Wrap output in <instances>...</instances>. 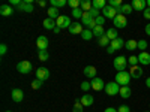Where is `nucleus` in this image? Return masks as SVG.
Listing matches in <instances>:
<instances>
[{
  "label": "nucleus",
  "instance_id": "26",
  "mask_svg": "<svg viewBox=\"0 0 150 112\" xmlns=\"http://www.w3.org/2000/svg\"><path fill=\"white\" fill-rule=\"evenodd\" d=\"M60 15H59V9L51 6V8H48V18H51V20H57Z\"/></svg>",
  "mask_w": 150,
  "mask_h": 112
},
{
  "label": "nucleus",
  "instance_id": "54",
  "mask_svg": "<svg viewBox=\"0 0 150 112\" xmlns=\"http://www.w3.org/2000/svg\"><path fill=\"white\" fill-rule=\"evenodd\" d=\"M5 112H12V111H5Z\"/></svg>",
  "mask_w": 150,
  "mask_h": 112
},
{
  "label": "nucleus",
  "instance_id": "12",
  "mask_svg": "<svg viewBox=\"0 0 150 112\" xmlns=\"http://www.w3.org/2000/svg\"><path fill=\"white\" fill-rule=\"evenodd\" d=\"M36 78L38 79H42V81L48 79L50 78V70L47 67H38L36 69Z\"/></svg>",
  "mask_w": 150,
  "mask_h": 112
},
{
  "label": "nucleus",
  "instance_id": "46",
  "mask_svg": "<svg viewBox=\"0 0 150 112\" xmlns=\"http://www.w3.org/2000/svg\"><path fill=\"white\" fill-rule=\"evenodd\" d=\"M143 17H144L146 20H150V8H146V9H144V12H143Z\"/></svg>",
  "mask_w": 150,
  "mask_h": 112
},
{
  "label": "nucleus",
  "instance_id": "47",
  "mask_svg": "<svg viewBox=\"0 0 150 112\" xmlns=\"http://www.w3.org/2000/svg\"><path fill=\"white\" fill-rule=\"evenodd\" d=\"M38 5H39L41 8H45V6H47V0H39V2H38Z\"/></svg>",
  "mask_w": 150,
  "mask_h": 112
},
{
  "label": "nucleus",
  "instance_id": "3",
  "mask_svg": "<svg viewBox=\"0 0 150 112\" xmlns=\"http://www.w3.org/2000/svg\"><path fill=\"white\" fill-rule=\"evenodd\" d=\"M112 24H114V29H125L128 26V18L123 14H117V17L112 20Z\"/></svg>",
  "mask_w": 150,
  "mask_h": 112
},
{
  "label": "nucleus",
  "instance_id": "6",
  "mask_svg": "<svg viewBox=\"0 0 150 112\" xmlns=\"http://www.w3.org/2000/svg\"><path fill=\"white\" fill-rule=\"evenodd\" d=\"M56 24H57V27L60 29H69L72 26V22H71V18L68 15H60L57 20H56Z\"/></svg>",
  "mask_w": 150,
  "mask_h": 112
},
{
  "label": "nucleus",
  "instance_id": "45",
  "mask_svg": "<svg viewBox=\"0 0 150 112\" xmlns=\"http://www.w3.org/2000/svg\"><path fill=\"white\" fill-rule=\"evenodd\" d=\"M8 52V46L5 45V43H2V45H0V54H2V55H5Z\"/></svg>",
  "mask_w": 150,
  "mask_h": 112
},
{
  "label": "nucleus",
  "instance_id": "39",
  "mask_svg": "<svg viewBox=\"0 0 150 112\" xmlns=\"http://www.w3.org/2000/svg\"><path fill=\"white\" fill-rule=\"evenodd\" d=\"M68 5H69L72 9H77V8H80V6H81V0H69Z\"/></svg>",
  "mask_w": 150,
  "mask_h": 112
},
{
  "label": "nucleus",
  "instance_id": "36",
  "mask_svg": "<svg viewBox=\"0 0 150 112\" xmlns=\"http://www.w3.org/2000/svg\"><path fill=\"white\" fill-rule=\"evenodd\" d=\"M83 14H84V12H83V9H81V8L72 9V17H74V18H81V17H83Z\"/></svg>",
  "mask_w": 150,
  "mask_h": 112
},
{
  "label": "nucleus",
  "instance_id": "51",
  "mask_svg": "<svg viewBox=\"0 0 150 112\" xmlns=\"http://www.w3.org/2000/svg\"><path fill=\"white\" fill-rule=\"evenodd\" d=\"M60 30H62V29H60V27H57V26H56V29H54V30H53V32H54V33H56V34H57V33H60Z\"/></svg>",
  "mask_w": 150,
  "mask_h": 112
},
{
  "label": "nucleus",
  "instance_id": "5",
  "mask_svg": "<svg viewBox=\"0 0 150 112\" xmlns=\"http://www.w3.org/2000/svg\"><path fill=\"white\" fill-rule=\"evenodd\" d=\"M119 91H120V85H119L116 81L105 84V93H107L108 96H116Z\"/></svg>",
  "mask_w": 150,
  "mask_h": 112
},
{
  "label": "nucleus",
  "instance_id": "27",
  "mask_svg": "<svg viewBox=\"0 0 150 112\" xmlns=\"http://www.w3.org/2000/svg\"><path fill=\"white\" fill-rule=\"evenodd\" d=\"M105 34H107V37H108L110 41H114V39H117V37H119V34H117V29H114V27H112V29H108Z\"/></svg>",
  "mask_w": 150,
  "mask_h": 112
},
{
  "label": "nucleus",
  "instance_id": "14",
  "mask_svg": "<svg viewBox=\"0 0 150 112\" xmlns=\"http://www.w3.org/2000/svg\"><path fill=\"white\" fill-rule=\"evenodd\" d=\"M129 73H131V78H135V79H138L143 76V69L141 66H134V67H129Z\"/></svg>",
  "mask_w": 150,
  "mask_h": 112
},
{
  "label": "nucleus",
  "instance_id": "15",
  "mask_svg": "<svg viewBox=\"0 0 150 112\" xmlns=\"http://www.w3.org/2000/svg\"><path fill=\"white\" fill-rule=\"evenodd\" d=\"M83 32H84V29H83L81 22H72V26L69 27V33H72V34H81Z\"/></svg>",
  "mask_w": 150,
  "mask_h": 112
},
{
  "label": "nucleus",
  "instance_id": "44",
  "mask_svg": "<svg viewBox=\"0 0 150 112\" xmlns=\"http://www.w3.org/2000/svg\"><path fill=\"white\" fill-rule=\"evenodd\" d=\"M131 111V108L128 106V105H122V106H119V109H117V112H129Z\"/></svg>",
  "mask_w": 150,
  "mask_h": 112
},
{
  "label": "nucleus",
  "instance_id": "18",
  "mask_svg": "<svg viewBox=\"0 0 150 112\" xmlns=\"http://www.w3.org/2000/svg\"><path fill=\"white\" fill-rule=\"evenodd\" d=\"M146 6H147V2H144V0H134V2H132V8H134L135 10L144 12Z\"/></svg>",
  "mask_w": 150,
  "mask_h": 112
},
{
  "label": "nucleus",
  "instance_id": "16",
  "mask_svg": "<svg viewBox=\"0 0 150 112\" xmlns=\"http://www.w3.org/2000/svg\"><path fill=\"white\" fill-rule=\"evenodd\" d=\"M132 10H134L132 5H129V3H123V5H122V8H119V9H117V14L129 15V14H132Z\"/></svg>",
  "mask_w": 150,
  "mask_h": 112
},
{
  "label": "nucleus",
  "instance_id": "43",
  "mask_svg": "<svg viewBox=\"0 0 150 112\" xmlns=\"http://www.w3.org/2000/svg\"><path fill=\"white\" fill-rule=\"evenodd\" d=\"M95 21H96V26H102V24L105 22V18L102 15H99L98 18H95Z\"/></svg>",
  "mask_w": 150,
  "mask_h": 112
},
{
  "label": "nucleus",
  "instance_id": "50",
  "mask_svg": "<svg viewBox=\"0 0 150 112\" xmlns=\"http://www.w3.org/2000/svg\"><path fill=\"white\" fill-rule=\"evenodd\" d=\"M107 52H108V54H112V52H114V49H112L111 46H108V48H107Z\"/></svg>",
  "mask_w": 150,
  "mask_h": 112
},
{
  "label": "nucleus",
  "instance_id": "37",
  "mask_svg": "<svg viewBox=\"0 0 150 112\" xmlns=\"http://www.w3.org/2000/svg\"><path fill=\"white\" fill-rule=\"evenodd\" d=\"M108 5H110V6H112V8H114V9L117 10L119 8H122V5H123V3H122V0H110V3H108Z\"/></svg>",
  "mask_w": 150,
  "mask_h": 112
},
{
  "label": "nucleus",
  "instance_id": "8",
  "mask_svg": "<svg viewBox=\"0 0 150 112\" xmlns=\"http://www.w3.org/2000/svg\"><path fill=\"white\" fill-rule=\"evenodd\" d=\"M48 37L47 36H39L36 39V46H38V51H47L48 48Z\"/></svg>",
  "mask_w": 150,
  "mask_h": 112
},
{
  "label": "nucleus",
  "instance_id": "21",
  "mask_svg": "<svg viewBox=\"0 0 150 112\" xmlns=\"http://www.w3.org/2000/svg\"><path fill=\"white\" fill-rule=\"evenodd\" d=\"M119 94L123 97V99H129L131 94H132V90H131V87L129 85H125V87H120V91Z\"/></svg>",
  "mask_w": 150,
  "mask_h": 112
},
{
  "label": "nucleus",
  "instance_id": "33",
  "mask_svg": "<svg viewBox=\"0 0 150 112\" xmlns=\"http://www.w3.org/2000/svg\"><path fill=\"white\" fill-rule=\"evenodd\" d=\"M44 82H45V81H42V79H38V78H36V79L32 82V88H33V90H39L41 87L44 85Z\"/></svg>",
  "mask_w": 150,
  "mask_h": 112
},
{
  "label": "nucleus",
  "instance_id": "52",
  "mask_svg": "<svg viewBox=\"0 0 150 112\" xmlns=\"http://www.w3.org/2000/svg\"><path fill=\"white\" fill-rule=\"evenodd\" d=\"M146 85H147V87H149V88H150V76H149V78L146 79Z\"/></svg>",
  "mask_w": 150,
  "mask_h": 112
},
{
  "label": "nucleus",
  "instance_id": "28",
  "mask_svg": "<svg viewBox=\"0 0 150 112\" xmlns=\"http://www.w3.org/2000/svg\"><path fill=\"white\" fill-rule=\"evenodd\" d=\"M92 5H93V8L98 9V10H102V9L107 6V5H105V0H93Z\"/></svg>",
  "mask_w": 150,
  "mask_h": 112
},
{
  "label": "nucleus",
  "instance_id": "53",
  "mask_svg": "<svg viewBox=\"0 0 150 112\" xmlns=\"http://www.w3.org/2000/svg\"><path fill=\"white\" fill-rule=\"evenodd\" d=\"M147 8H150V0H147Z\"/></svg>",
  "mask_w": 150,
  "mask_h": 112
},
{
  "label": "nucleus",
  "instance_id": "13",
  "mask_svg": "<svg viewBox=\"0 0 150 112\" xmlns=\"http://www.w3.org/2000/svg\"><path fill=\"white\" fill-rule=\"evenodd\" d=\"M18 10H21V12H33L32 0H24V2H21L20 6H18Z\"/></svg>",
  "mask_w": 150,
  "mask_h": 112
},
{
  "label": "nucleus",
  "instance_id": "23",
  "mask_svg": "<svg viewBox=\"0 0 150 112\" xmlns=\"http://www.w3.org/2000/svg\"><path fill=\"white\" fill-rule=\"evenodd\" d=\"M56 20H51V18H45L44 20V27H45V30H54L56 29Z\"/></svg>",
  "mask_w": 150,
  "mask_h": 112
},
{
  "label": "nucleus",
  "instance_id": "1",
  "mask_svg": "<svg viewBox=\"0 0 150 112\" xmlns=\"http://www.w3.org/2000/svg\"><path fill=\"white\" fill-rule=\"evenodd\" d=\"M112 66H114V69L117 72H125L126 70V66H128V58L125 55H119L114 58V61H112Z\"/></svg>",
  "mask_w": 150,
  "mask_h": 112
},
{
  "label": "nucleus",
  "instance_id": "11",
  "mask_svg": "<svg viewBox=\"0 0 150 112\" xmlns=\"http://www.w3.org/2000/svg\"><path fill=\"white\" fill-rule=\"evenodd\" d=\"M138 64L140 66H149L150 64V54L147 51H143L138 54Z\"/></svg>",
  "mask_w": 150,
  "mask_h": 112
},
{
  "label": "nucleus",
  "instance_id": "2",
  "mask_svg": "<svg viewBox=\"0 0 150 112\" xmlns=\"http://www.w3.org/2000/svg\"><path fill=\"white\" fill-rule=\"evenodd\" d=\"M131 81V73L129 72H117L116 73V82L120 85V87H125V85H128Z\"/></svg>",
  "mask_w": 150,
  "mask_h": 112
},
{
  "label": "nucleus",
  "instance_id": "48",
  "mask_svg": "<svg viewBox=\"0 0 150 112\" xmlns=\"http://www.w3.org/2000/svg\"><path fill=\"white\" fill-rule=\"evenodd\" d=\"M144 32H146V34H149V36H150V24H147V26H146Z\"/></svg>",
  "mask_w": 150,
  "mask_h": 112
},
{
  "label": "nucleus",
  "instance_id": "30",
  "mask_svg": "<svg viewBox=\"0 0 150 112\" xmlns=\"http://www.w3.org/2000/svg\"><path fill=\"white\" fill-rule=\"evenodd\" d=\"M98 43L101 45V46H104V48H108V46L111 45V41L108 39V37H107V34H105V36H102V37H99Z\"/></svg>",
  "mask_w": 150,
  "mask_h": 112
},
{
  "label": "nucleus",
  "instance_id": "17",
  "mask_svg": "<svg viewBox=\"0 0 150 112\" xmlns=\"http://www.w3.org/2000/svg\"><path fill=\"white\" fill-rule=\"evenodd\" d=\"M93 102H95V99H93V96H90V94H84V96H81V99H80V103H81L83 106H92Z\"/></svg>",
  "mask_w": 150,
  "mask_h": 112
},
{
  "label": "nucleus",
  "instance_id": "32",
  "mask_svg": "<svg viewBox=\"0 0 150 112\" xmlns=\"http://www.w3.org/2000/svg\"><path fill=\"white\" fill-rule=\"evenodd\" d=\"M81 37H83L84 41H90L92 37H93V32H92V30H89V29H86V30L81 33Z\"/></svg>",
  "mask_w": 150,
  "mask_h": 112
},
{
  "label": "nucleus",
  "instance_id": "38",
  "mask_svg": "<svg viewBox=\"0 0 150 112\" xmlns=\"http://www.w3.org/2000/svg\"><path fill=\"white\" fill-rule=\"evenodd\" d=\"M147 41L146 39H141V41H138V48H137V49H140V51L143 52V51H146V48H147Z\"/></svg>",
  "mask_w": 150,
  "mask_h": 112
},
{
  "label": "nucleus",
  "instance_id": "41",
  "mask_svg": "<svg viewBox=\"0 0 150 112\" xmlns=\"http://www.w3.org/2000/svg\"><path fill=\"white\" fill-rule=\"evenodd\" d=\"M74 112H83V105L80 103V100H75V105H74Z\"/></svg>",
  "mask_w": 150,
  "mask_h": 112
},
{
  "label": "nucleus",
  "instance_id": "7",
  "mask_svg": "<svg viewBox=\"0 0 150 112\" xmlns=\"http://www.w3.org/2000/svg\"><path fill=\"white\" fill-rule=\"evenodd\" d=\"M101 12H102V17H104V18H111V20H114V18L117 17V10L112 8V6H110V5H107Z\"/></svg>",
  "mask_w": 150,
  "mask_h": 112
},
{
  "label": "nucleus",
  "instance_id": "22",
  "mask_svg": "<svg viewBox=\"0 0 150 112\" xmlns=\"http://www.w3.org/2000/svg\"><path fill=\"white\" fill-rule=\"evenodd\" d=\"M84 75L87 78H96V67L95 66H86L84 67Z\"/></svg>",
  "mask_w": 150,
  "mask_h": 112
},
{
  "label": "nucleus",
  "instance_id": "25",
  "mask_svg": "<svg viewBox=\"0 0 150 112\" xmlns=\"http://www.w3.org/2000/svg\"><path fill=\"white\" fill-rule=\"evenodd\" d=\"M92 32H93V37H102V36H105V33H107L102 26H96Z\"/></svg>",
  "mask_w": 150,
  "mask_h": 112
},
{
  "label": "nucleus",
  "instance_id": "24",
  "mask_svg": "<svg viewBox=\"0 0 150 112\" xmlns=\"http://www.w3.org/2000/svg\"><path fill=\"white\" fill-rule=\"evenodd\" d=\"M125 48L128 49V51H134V49L138 48V41H134V39H129L125 42Z\"/></svg>",
  "mask_w": 150,
  "mask_h": 112
},
{
  "label": "nucleus",
  "instance_id": "10",
  "mask_svg": "<svg viewBox=\"0 0 150 112\" xmlns=\"http://www.w3.org/2000/svg\"><path fill=\"white\" fill-rule=\"evenodd\" d=\"M11 97H12V100L17 102V103H21L23 102V99H24V93L21 88H14L11 93Z\"/></svg>",
  "mask_w": 150,
  "mask_h": 112
},
{
  "label": "nucleus",
  "instance_id": "20",
  "mask_svg": "<svg viewBox=\"0 0 150 112\" xmlns=\"http://www.w3.org/2000/svg\"><path fill=\"white\" fill-rule=\"evenodd\" d=\"M0 14H2L3 17H11L12 14H14V9L11 8V5H2L0 6Z\"/></svg>",
  "mask_w": 150,
  "mask_h": 112
},
{
  "label": "nucleus",
  "instance_id": "49",
  "mask_svg": "<svg viewBox=\"0 0 150 112\" xmlns=\"http://www.w3.org/2000/svg\"><path fill=\"white\" fill-rule=\"evenodd\" d=\"M104 112H117V109H114V108H107Z\"/></svg>",
  "mask_w": 150,
  "mask_h": 112
},
{
  "label": "nucleus",
  "instance_id": "34",
  "mask_svg": "<svg viewBox=\"0 0 150 112\" xmlns=\"http://www.w3.org/2000/svg\"><path fill=\"white\" fill-rule=\"evenodd\" d=\"M128 63H129V67L138 66V55H131L129 60H128Z\"/></svg>",
  "mask_w": 150,
  "mask_h": 112
},
{
  "label": "nucleus",
  "instance_id": "29",
  "mask_svg": "<svg viewBox=\"0 0 150 112\" xmlns=\"http://www.w3.org/2000/svg\"><path fill=\"white\" fill-rule=\"evenodd\" d=\"M80 8L83 9V12H89V10L93 8V5H92V2H90V0H83Z\"/></svg>",
  "mask_w": 150,
  "mask_h": 112
},
{
  "label": "nucleus",
  "instance_id": "42",
  "mask_svg": "<svg viewBox=\"0 0 150 112\" xmlns=\"http://www.w3.org/2000/svg\"><path fill=\"white\" fill-rule=\"evenodd\" d=\"M89 14H90V17H92V18H98V17H99V14H101V10H98V9L92 8V9L89 10Z\"/></svg>",
  "mask_w": 150,
  "mask_h": 112
},
{
  "label": "nucleus",
  "instance_id": "19",
  "mask_svg": "<svg viewBox=\"0 0 150 112\" xmlns=\"http://www.w3.org/2000/svg\"><path fill=\"white\" fill-rule=\"evenodd\" d=\"M114 51H119V49H122L123 46H125V41L122 39V37H117V39H114V41H111V45H110Z\"/></svg>",
  "mask_w": 150,
  "mask_h": 112
},
{
  "label": "nucleus",
  "instance_id": "55",
  "mask_svg": "<svg viewBox=\"0 0 150 112\" xmlns=\"http://www.w3.org/2000/svg\"><path fill=\"white\" fill-rule=\"evenodd\" d=\"M146 112H150V111H146Z\"/></svg>",
  "mask_w": 150,
  "mask_h": 112
},
{
  "label": "nucleus",
  "instance_id": "35",
  "mask_svg": "<svg viewBox=\"0 0 150 112\" xmlns=\"http://www.w3.org/2000/svg\"><path fill=\"white\" fill-rule=\"evenodd\" d=\"M38 58H39L41 61H47L50 58V55H48L47 51H38Z\"/></svg>",
  "mask_w": 150,
  "mask_h": 112
},
{
  "label": "nucleus",
  "instance_id": "9",
  "mask_svg": "<svg viewBox=\"0 0 150 112\" xmlns=\"http://www.w3.org/2000/svg\"><path fill=\"white\" fill-rule=\"evenodd\" d=\"M90 85H92V88H93L95 91H101V90L105 88V82H104V79H101V78H93V79L90 81Z\"/></svg>",
  "mask_w": 150,
  "mask_h": 112
},
{
  "label": "nucleus",
  "instance_id": "31",
  "mask_svg": "<svg viewBox=\"0 0 150 112\" xmlns=\"http://www.w3.org/2000/svg\"><path fill=\"white\" fill-rule=\"evenodd\" d=\"M68 5V2L66 0H51V6H54V8H63V6H66Z\"/></svg>",
  "mask_w": 150,
  "mask_h": 112
},
{
  "label": "nucleus",
  "instance_id": "40",
  "mask_svg": "<svg viewBox=\"0 0 150 112\" xmlns=\"http://www.w3.org/2000/svg\"><path fill=\"white\" fill-rule=\"evenodd\" d=\"M90 88H92L90 82H87V81H83V82H81V90H83L84 93H87V91H89Z\"/></svg>",
  "mask_w": 150,
  "mask_h": 112
},
{
  "label": "nucleus",
  "instance_id": "4",
  "mask_svg": "<svg viewBox=\"0 0 150 112\" xmlns=\"http://www.w3.org/2000/svg\"><path fill=\"white\" fill-rule=\"evenodd\" d=\"M32 69H33V66H32L30 61H27V60H23V61H20V63L17 64V70H18L20 73H23V75L30 73Z\"/></svg>",
  "mask_w": 150,
  "mask_h": 112
}]
</instances>
